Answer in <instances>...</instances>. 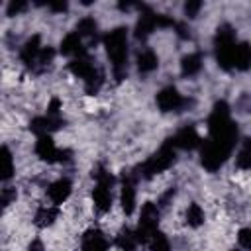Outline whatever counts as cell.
<instances>
[{
    "mask_svg": "<svg viewBox=\"0 0 251 251\" xmlns=\"http://www.w3.org/2000/svg\"><path fill=\"white\" fill-rule=\"evenodd\" d=\"M157 67H159V57L155 55V51L143 49L137 55V69H139V73H153Z\"/></svg>",
    "mask_w": 251,
    "mask_h": 251,
    "instance_id": "20",
    "label": "cell"
},
{
    "mask_svg": "<svg viewBox=\"0 0 251 251\" xmlns=\"http://www.w3.org/2000/svg\"><path fill=\"white\" fill-rule=\"evenodd\" d=\"M53 57H55L53 47H43L41 53H39V57H37V61H35V65H33V71L35 73H43L53 63Z\"/></svg>",
    "mask_w": 251,
    "mask_h": 251,
    "instance_id": "27",
    "label": "cell"
},
{
    "mask_svg": "<svg viewBox=\"0 0 251 251\" xmlns=\"http://www.w3.org/2000/svg\"><path fill=\"white\" fill-rule=\"evenodd\" d=\"M231 251H241V249H231Z\"/></svg>",
    "mask_w": 251,
    "mask_h": 251,
    "instance_id": "36",
    "label": "cell"
},
{
    "mask_svg": "<svg viewBox=\"0 0 251 251\" xmlns=\"http://www.w3.org/2000/svg\"><path fill=\"white\" fill-rule=\"evenodd\" d=\"M159 218H161V208L157 204H153V202L143 204L141 214H139V222H137V229H135L139 243H147L149 237L157 231Z\"/></svg>",
    "mask_w": 251,
    "mask_h": 251,
    "instance_id": "5",
    "label": "cell"
},
{
    "mask_svg": "<svg viewBox=\"0 0 251 251\" xmlns=\"http://www.w3.org/2000/svg\"><path fill=\"white\" fill-rule=\"evenodd\" d=\"M92 176L96 178V186L92 188V202H94V208L98 212H110L112 208V186H114V176L108 173L106 167L98 165L94 171H92Z\"/></svg>",
    "mask_w": 251,
    "mask_h": 251,
    "instance_id": "3",
    "label": "cell"
},
{
    "mask_svg": "<svg viewBox=\"0 0 251 251\" xmlns=\"http://www.w3.org/2000/svg\"><path fill=\"white\" fill-rule=\"evenodd\" d=\"M171 143H173V147H178V149H196V147L202 145L200 135L196 133V129L192 126H186V127L178 129L175 133V137L171 139Z\"/></svg>",
    "mask_w": 251,
    "mask_h": 251,
    "instance_id": "12",
    "label": "cell"
},
{
    "mask_svg": "<svg viewBox=\"0 0 251 251\" xmlns=\"http://www.w3.org/2000/svg\"><path fill=\"white\" fill-rule=\"evenodd\" d=\"M47 8L53 12H65L67 10V2H47Z\"/></svg>",
    "mask_w": 251,
    "mask_h": 251,
    "instance_id": "34",
    "label": "cell"
},
{
    "mask_svg": "<svg viewBox=\"0 0 251 251\" xmlns=\"http://www.w3.org/2000/svg\"><path fill=\"white\" fill-rule=\"evenodd\" d=\"M61 53L67 55V57H73V59L75 57H80V55H86L84 45H82V37L76 31L65 35L63 41H61Z\"/></svg>",
    "mask_w": 251,
    "mask_h": 251,
    "instance_id": "16",
    "label": "cell"
},
{
    "mask_svg": "<svg viewBox=\"0 0 251 251\" xmlns=\"http://www.w3.org/2000/svg\"><path fill=\"white\" fill-rule=\"evenodd\" d=\"M16 200V188H10V186H4L2 188V196H0V202L4 208H8L12 202Z\"/></svg>",
    "mask_w": 251,
    "mask_h": 251,
    "instance_id": "31",
    "label": "cell"
},
{
    "mask_svg": "<svg viewBox=\"0 0 251 251\" xmlns=\"http://www.w3.org/2000/svg\"><path fill=\"white\" fill-rule=\"evenodd\" d=\"M69 71L75 75V76H78V78H82L84 82L98 71V67L94 65V61L88 57V55H80V57H75V59H71V63H69Z\"/></svg>",
    "mask_w": 251,
    "mask_h": 251,
    "instance_id": "13",
    "label": "cell"
},
{
    "mask_svg": "<svg viewBox=\"0 0 251 251\" xmlns=\"http://www.w3.org/2000/svg\"><path fill=\"white\" fill-rule=\"evenodd\" d=\"M147 245H149V251H171V243H169L167 235L161 233L159 229L149 237Z\"/></svg>",
    "mask_w": 251,
    "mask_h": 251,
    "instance_id": "26",
    "label": "cell"
},
{
    "mask_svg": "<svg viewBox=\"0 0 251 251\" xmlns=\"http://www.w3.org/2000/svg\"><path fill=\"white\" fill-rule=\"evenodd\" d=\"M41 49H43V47H41V37H39V35H31V37L24 43V47L20 49V59H22V63L27 65L29 69H33V65H35V61H37Z\"/></svg>",
    "mask_w": 251,
    "mask_h": 251,
    "instance_id": "14",
    "label": "cell"
},
{
    "mask_svg": "<svg viewBox=\"0 0 251 251\" xmlns=\"http://www.w3.org/2000/svg\"><path fill=\"white\" fill-rule=\"evenodd\" d=\"M176 22H173L171 18L167 16H161V14H155L151 10H143L137 24H135V37L137 39H147V35H151V31H155V27H169V25H175Z\"/></svg>",
    "mask_w": 251,
    "mask_h": 251,
    "instance_id": "6",
    "label": "cell"
},
{
    "mask_svg": "<svg viewBox=\"0 0 251 251\" xmlns=\"http://www.w3.org/2000/svg\"><path fill=\"white\" fill-rule=\"evenodd\" d=\"M175 27H176V33H178L182 39H188V37H190V29L186 27V24H180V22H176V24H175Z\"/></svg>",
    "mask_w": 251,
    "mask_h": 251,
    "instance_id": "33",
    "label": "cell"
},
{
    "mask_svg": "<svg viewBox=\"0 0 251 251\" xmlns=\"http://www.w3.org/2000/svg\"><path fill=\"white\" fill-rule=\"evenodd\" d=\"M186 224L190 227H198V226L204 224V210L200 208V204H196V202L188 204V208H186Z\"/></svg>",
    "mask_w": 251,
    "mask_h": 251,
    "instance_id": "25",
    "label": "cell"
},
{
    "mask_svg": "<svg viewBox=\"0 0 251 251\" xmlns=\"http://www.w3.org/2000/svg\"><path fill=\"white\" fill-rule=\"evenodd\" d=\"M116 245L122 249V251H135L137 245H139V239H137V233L135 229H122L118 235H116Z\"/></svg>",
    "mask_w": 251,
    "mask_h": 251,
    "instance_id": "19",
    "label": "cell"
},
{
    "mask_svg": "<svg viewBox=\"0 0 251 251\" xmlns=\"http://www.w3.org/2000/svg\"><path fill=\"white\" fill-rule=\"evenodd\" d=\"M155 102L161 112H180L188 104V100L182 98V94L175 86H165L163 90H159Z\"/></svg>",
    "mask_w": 251,
    "mask_h": 251,
    "instance_id": "8",
    "label": "cell"
},
{
    "mask_svg": "<svg viewBox=\"0 0 251 251\" xmlns=\"http://www.w3.org/2000/svg\"><path fill=\"white\" fill-rule=\"evenodd\" d=\"M35 155L47 163H67L73 153L69 149H57L51 135H41L35 141Z\"/></svg>",
    "mask_w": 251,
    "mask_h": 251,
    "instance_id": "7",
    "label": "cell"
},
{
    "mask_svg": "<svg viewBox=\"0 0 251 251\" xmlns=\"http://www.w3.org/2000/svg\"><path fill=\"white\" fill-rule=\"evenodd\" d=\"M237 241L239 245L245 249V251H251V229L249 227H243L237 231Z\"/></svg>",
    "mask_w": 251,
    "mask_h": 251,
    "instance_id": "28",
    "label": "cell"
},
{
    "mask_svg": "<svg viewBox=\"0 0 251 251\" xmlns=\"http://www.w3.org/2000/svg\"><path fill=\"white\" fill-rule=\"evenodd\" d=\"M135 173L131 171H124L122 175V190H120V204L126 216H131L135 210Z\"/></svg>",
    "mask_w": 251,
    "mask_h": 251,
    "instance_id": "9",
    "label": "cell"
},
{
    "mask_svg": "<svg viewBox=\"0 0 251 251\" xmlns=\"http://www.w3.org/2000/svg\"><path fill=\"white\" fill-rule=\"evenodd\" d=\"M14 175V159H12V153L10 149L4 145L2 147V157H0V178L6 182L10 180Z\"/></svg>",
    "mask_w": 251,
    "mask_h": 251,
    "instance_id": "24",
    "label": "cell"
},
{
    "mask_svg": "<svg viewBox=\"0 0 251 251\" xmlns=\"http://www.w3.org/2000/svg\"><path fill=\"white\" fill-rule=\"evenodd\" d=\"M82 251H108V239L100 229H88L82 235Z\"/></svg>",
    "mask_w": 251,
    "mask_h": 251,
    "instance_id": "15",
    "label": "cell"
},
{
    "mask_svg": "<svg viewBox=\"0 0 251 251\" xmlns=\"http://www.w3.org/2000/svg\"><path fill=\"white\" fill-rule=\"evenodd\" d=\"M76 33H78L82 39H96L98 24L94 22V18H82V20L76 24Z\"/></svg>",
    "mask_w": 251,
    "mask_h": 251,
    "instance_id": "23",
    "label": "cell"
},
{
    "mask_svg": "<svg viewBox=\"0 0 251 251\" xmlns=\"http://www.w3.org/2000/svg\"><path fill=\"white\" fill-rule=\"evenodd\" d=\"M104 47L106 55L112 63L114 78L120 82L127 75V29L116 27L104 35Z\"/></svg>",
    "mask_w": 251,
    "mask_h": 251,
    "instance_id": "1",
    "label": "cell"
},
{
    "mask_svg": "<svg viewBox=\"0 0 251 251\" xmlns=\"http://www.w3.org/2000/svg\"><path fill=\"white\" fill-rule=\"evenodd\" d=\"M214 45H216V61L222 69L226 71H231L233 69V51H235V31L231 25L224 24L218 27L216 31V39H214Z\"/></svg>",
    "mask_w": 251,
    "mask_h": 251,
    "instance_id": "4",
    "label": "cell"
},
{
    "mask_svg": "<svg viewBox=\"0 0 251 251\" xmlns=\"http://www.w3.org/2000/svg\"><path fill=\"white\" fill-rule=\"evenodd\" d=\"M27 251H45L43 241L41 239H31V243L27 245Z\"/></svg>",
    "mask_w": 251,
    "mask_h": 251,
    "instance_id": "35",
    "label": "cell"
},
{
    "mask_svg": "<svg viewBox=\"0 0 251 251\" xmlns=\"http://www.w3.org/2000/svg\"><path fill=\"white\" fill-rule=\"evenodd\" d=\"M175 147L173 143H165L163 147L157 149V153H153L145 163H141L137 169H135V176L137 178H151L163 171H167L173 163H175Z\"/></svg>",
    "mask_w": 251,
    "mask_h": 251,
    "instance_id": "2",
    "label": "cell"
},
{
    "mask_svg": "<svg viewBox=\"0 0 251 251\" xmlns=\"http://www.w3.org/2000/svg\"><path fill=\"white\" fill-rule=\"evenodd\" d=\"M200 69H202V55L200 53H188L186 57H182L180 71L184 76H194L200 73Z\"/></svg>",
    "mask_w": 251,
    "mask_h": 251,
    "instance_id": "21",
    "label": "cell"
},
{
    "mask_svg": "<svg viewBox=\"0 0 251 251\" xmlns=\"http://www.w3.org/2000/svg\"><path fill=\"white\" fill-rule=\"evenodd\" d=\"M71 192H73V182L67 176H61V178L53 180L47 186V196L53 202V206H59V204L67 202V198L71 196Z\"/></svg>",
    "mask_w": 251,
    "mask_h": 251,
    "instance_id": "11",
    "label": "cell"
},
{
    "mask_svg": "<svg viewBox=\"0 0 251 251\" xmlns=\"http://www.w3.org/2000/svg\"><path fill=\"white\" fill-rule=\"evenodd\" d=\"M235 167L239 171H251V137L241 141V147L235 155Z\"/></svg>",
    "mask_w": 251,
    "mask_h": 251,
    "instance_id": "22",
    "label": "cell"
},
{
    "mask_svg": "<svg viewBox=\"0 0 251 251\" xmlns=\"http://www.w3.org/2000/svg\"><path fill=\"white\" fill-rule=\"evenodd\" d=\"M57 216H59L57 206H39L35 216H33V222L37 227H49V226H53Z\"/></svg>",
    "mask_w": 251,
    "mask_h": 251,
    "instance_id": "18",
    "label": "cell"
},
{
    "mask_svg": "<svg viewBox=\"0 0 251 251\" xmlns=\"http://www.w3.org/2000/svg\"><path fill=\"white\" fill-rule=\"evenodd\" d=\"M200 10H202V2H198V0H188V2L184 4V14H186L188 18H196Z\"/></svg>",
    "mask_w": 251,
    "mask_h": 251,
    "instance_id": "30",
    "label": "cell"
},
{
    "mask_svg": "<svg viewBox=\"0 0 251 251\" xmlns=\"http://www.w3.org/2000/svg\"><path fill=\"white\" fill-rule=\"evenodd\" d=\"M25 8H27V4H25L24 0H10V4H8V8H6V14H8V16H16V14L24 12Z\"/></svg>",
    "mask_w": 251,
    "mask_h": 251,
    "instance_id": "29",
    "label": "cell"
},
{
    "mask_svg": "<svg viewBox=\"0 0 251 251\" xmlns=\"http://www.w3.org/2000/svg\"><path fill=\"white\" fill-rule=\"evenodd\" d=\"M251 67V45L249 43H237L233 51V69L247 71Z\"/></svg>",
    "mask_w": 251,
    "mask_h": 251,
    "instance_id": "17",
    "label": "cell"
},
{
    "mask_svg": "<svg viewBox=\"0 0 251 251\" xmlns=\"http://www.w3.org/2000/svg\"><path fill=\"white\" fill-rule=\"evenodd\" d=\"M59 110H61V102H59L57 98H53V100L49 102V106H47V114H49V116H61Z\"/></svg>",
    "mask_w": 251,
    "mask_h": 251,
    "instance_id": "32",
    "label": "cell"
},
{
    "mask_svg": "<svg viewBox=\"0 0 251 251\" xmlns=\"http://www.w3.org/2000/svg\"><path fill=\"white\" fill-rule=\"evenodd\" d=\"M63 124H65V120H63L61 116H49V114H45V116L33 118V120L29 122V129H31L37 137H41V135H49L51 131L59 129Z\"/></svg>",
    "mask_w": 251,
    "mask_h": 251,
    "instance_id": "10",
    "label": "cell"
}]
</instances>
